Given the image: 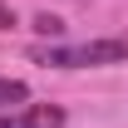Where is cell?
<instances>
[{"mask_svg":"<svg viewBox=\"0 0 128 128\" xmlns=\"http://www.w3.org/2000/svg\"><path fill=\"white\" fill-rule=\"evenodd\" d=\"M40 64L54 69H89V64H123L128 40H89V44H59V49H34Z\"/></svg>","mask_w":128,"mask_h":128,"instance_id":"6da1fadb","label":"cell"},{"mask_svg":"<svg viewBox=\"0 0 128 128\" xmlns=\"http://www.w3.org/2000/svg\"><path fill=\"white\" fill-rule=\"evenodd\" d=\"M59 123H64V108H54V104H34L25 113H5L0 118V128H59Z\"/></svg>","mask_w":128,"mask_h":128,"instance_id":"7a4b0ae2","label":"cell"},{"mask_svg":"<svg viewBox=\"0 0 128 128\" xmlns=\"http://www.w3.org/2000/svg\"><path fill=\"white\" fill-rule=\"evenodd\" d=\"M25 98H30V89L20 79H0V108H5V104H25Z\"/></svg>","mask_w":128,"mask_h":128,"instance_id":"3957f363","label":"cell"},{"mask_svg":"<svg viewBox=\"0 0 128 128\" xmlns=\"http://www.w3.org/2000/svg\"><path fill=\"white\" fill-rule=\"evenodd\" d=\"M34 30L54 40V34H64V20H59V15H34Z\"/></svg>","mask_w":128,"mask_h":128,"instance_id":"277c9868","label":"cell"},{"mask_svg":"<svg viewBox=\"0 0 128 128\" xmlns=\"http://www.w3.org/2000/svg\"><path fill=\"white\" fill-rule=\"evenodd\" d=\"M10 25H15V10H10V5L0 0V30H10Z\"/></svg>","mask_w":128,"mask_h":128,"instance_id":"5b68a950","label":"cell"}]
</instances>
